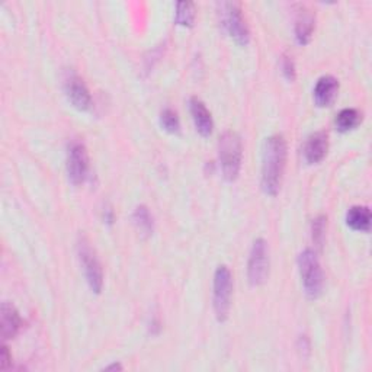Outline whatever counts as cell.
<instances>
[{
	"label": "cell",
	"mask_w": 372,
	"mask_h": 372,
	"mask_svg": "<svg viewBox=\"0 0 372 372\" xmlns=\"http://www.w3.org/2000/svg\"><path fill=\"white\" fill-rule=\"evenodd\" d=\"M223 25L228 36L239 46H248L250 41V32L243 16L240 4L238 2H225L221 5Z\"/></svg>",
	"instance_id": "8992f818"
},
{
	"label": "cell",
	"mask_w": 372,
	"mask_h": 372,
	"mask_svg": "<svg viewBox=\"0 0 372 372\" xmlns=\"http://www.w3.org/2000/svg\"><path fill=\"white\" fill-rule=\"evenodd\" d=\"M89 172V156L86 146L80 142H72L67 149V175L73 185L86 181Z\"/></svg>",
	"instance_id": "ba28073f"
},
{
	"label": "cell",
	"mask_w": 372,
	"mask_h": 372,
	"mask_svg": "<svg viewBox=\"0 0 372 372\" xmlns=\"http://www.w3.org/2000/svg\"><path fill=\"white\" fill-rule=\"evenodd\" d=\"M249 282L253 287H259L266 282L269 277V250L267 243L263 239L255 240L248 265Z\"/></svg>",
	"instance_id": "52a82bcc"
},
{
	"label": "cell",
	"mask_w": 372,
	"mask_h": 372,
	"mask_svg": "<svg viewBox=\"0 0 372 372\" xmlns=\"http://www.w3.org/2000/svg\"><path fill=\"white\" fill-rule=\"evenodd\" d=\"M195 21V5L192 2H179L176 5L175 22L182 26H191Z\"/></svg>",
	"instance_id": "ac0fdd59"
},
{
	"label": "cell",
	"mask_w": 372,
	"mask_h": 372,
	"mask_svg": "<svg viewBox=\"0 0 372 372\" xmlns=\"http://www.w3.org/2000/svg\"><path fill=\"white\" fill-rule=\"evenodd\" d=\"M64 92L69 102L79 111H89L92 108V96L83 79L75 72H67L64 78Z\"/></svg>",
	"instance_id": "9c48e42d"
},
{
	"label": "cell",
	"mask_w": 372,
	"mask_h": 372,
	"mask_svg": "<svg viewBox=\"0 0 372 372\" xmlns=\"http://www.w3.org/2000/svg\"><path fill=\"white\" fill-rule=\"evenodd\" d=\"M78 255L89 288L95 294H99L104 288L102 265H100L95 249L90 246V243L86 240V238H83V235H80L78 242Z\"/></svg>",
	"instance_id": "5b68a950"
},
{
	"label": "cell",
	"mask_w": 372,
	"mask_h": 372,
	"mask_svg": "<svg viewBox=\"0 0 372 372\" xmlns=\"http://www.w3.org/2000/svg\"><path fill=\"white\" fill-rule=\"evenodd\" d=\"M218 159L225 181L234 182L240 175L243 159V144L238 132L225 131L221 135L218 143Z\"/></svg>",
	"instance_id": "7a4b0ae2"
},
{
	"label": "cell",
	"mask_w": 372,
	"mask_h": 372,
	"mask_svg": "<svg viewBox=\"0 0 372 372\" xmlns=\"http://www.w3.org/2000/svg\"><path fill=\"white\" fill-rule=\"evenodd\" d=\"M189 111L195 124L196 131L202 135V137H210L214 129V121L211 117V112L198 97H191L189 100Z\"/></svg>",
	"instance_id": "30bf717a"
},
{
	"label": "cell",
	"mask_w": 372,
	"mask_h": 372,
	"mask_svg": "<svg viewBox=\"0 0 372 372\" xmlns=\"http://www.w3.org/2000/svg\"><path fill=\"white\" fill-rule=\"evenodd\" d=\"M132 221L137 227V230L140 231V234H143L144 238H149V235L153 234L154 231V221H153V216L150 214L149 208L144 206H140L134 210L132 214Z\"/></svg>",
	"instance_id": "e0dca14e"
},
{
	"label": "cell",
	"mask_w": 372,
	"mask_h": 372,
	"mask_svg": "<svg viewBox=\"0 0 372 372\" xmlns=\"http://www.w3.org/2000/svg\"><path fill=\"white\" fill-rule=\"evenodd\" d=\"M11 363H12V356L9 354V349L6 346H4L2 348V354H0V368H2L4 371H6Z\"/></svg>",
	"instance_id": "7402d4cb"
},
{
	"label": "cell",
	"mask_w": 372,
	"mask_h": 372,
	"mask_svg": "<svg viewBox=\"0 0 372 372\" xmlns=\"http://www.w3.org/2000/svg\"><path fill=\"white\" fill-rule=\"evenodd\" d=\"M314 22L316 18L313 12L306 6H301L295 19V38L298 44L306 46L310 43L314 32Z\"/></svg>",
	"instance_id": "5bb4252c"
},
{
	"label": "cell",
	"mask_w": 372,
	"mask_h": 372,
	"mask_svg": "<svg viewBox=\"0 0 372 372\" xmlns=\"http://www.w3.org/2000/svg\"><path fill=\"white\" fill-rule=\"evenodd\" d=\"M327 218L324 216H319L317 218L313 220V242L317 248H321L324 243V233H326V225H327Z\"/></svg>",
	"instance_id": "ffe728a7"
},
{
	"label": "cell",
	"mask_w": 372,
	"mask_h": 372,
	"mask_svg": "<svg viewBox=\"0 0 372 372\" xmlns=\"http://www.w3.org/2000/svg\"><path fill=\"white\" fill-rule=\"evenodd\" d=\"M281 67H282V73H284L285 79L289 80V82H294V80H295V63H294L292 57L288 55V54H285V55L282 57Z\"/></svg>",
	"instance_id": "44dd1931"
},
{
	"label": "cell",
	"mask_w": 372,
	"mask_h": 372,
	"mask_svg": "<svg viewBox=\"0 0 372 372\" xmlns=\"http://www.w3.org/2000/svg\"><path fill=\"white\" fill-rule=\"evenodd\" d=\"M160 125L164 131L171 132V134H178L181 131V121L178 114L171 110V108H166L161 111L160 114Z\"/></svg>",
	"instance_id": "d6986e66"
},
{
	"label": "cell",
	"mask_w": 372,
	"mask_h": 372,
	"mask_svg": "<svg viewBox=\"0 0 372 372\" xmlns=\"http://www.w3.org/2000/svg\"><path fill=\"white\" fill-rule=\"evenodd\" d=\"M287 163V142L281 134L270 135L265 142L262 157V188L263 191L275 196L282 184V176Z\"/></svg>",
	"instance_id": "6da1fadb"
},
{
	"label": "cell",
	"mask_w": 372,
	"mask_h": 372,
	"mask_svg": "<svg viewBox=\"0 0 372 372\" xmlns=\"http://www.w3.org/2000/svg\"><path fill=\"white\" fill-rule=\"evenodd\" d=\"M346 224L355 231L369 233L371 230V211L368 207H352L346 214Z\"/></svg>",
	"instance_id": "9a60e30c"
},
{
	"label": "cell",
	"mask_w": 372,
	"mask_h": 372,
	"mask_svg": "<svg viewBox=\"0 0 372 372\" xmlns=\"http://www.w3.org/2000/svg\"><path fill=\"white\" fill-rule=\"evenodd\" d=\"M339 92V82L333 76H323L317 80L314 90H313V97L314 102L319 108H327L330 107Z\"/></svg>",
	"instance_id": "8fae6325"
},
{
	"label": "cell",
	"mask_w": 372,
	"mask_h": 372,
	"mask_svg": "<svg viewBox=\"0 0 372 372\" xmlns=\"http://www.w3.org/2000/svg\"><path fill=\"white\" fill-rule=\"evenodd\" d=\"M231 292H233V277L230 269L225 265L217 267L214 275V292L213 306L216 317L220 323L225 321L231 307Z\"/></svg>",
	"instance_id": "277c9868"
},
{
	"label": "cell",
	"mask_w": 372,
	"mask_h": 372,
	"mask_svg": "<svg viewBox=\"0 0 372 372\" xmlns=\"http://www.w3.org/2000/svg\"><path fill=\"white\" fill-rule=\"evenodd\" d=\"M114 211H112V208H110V207H107L105 210H104V220H105V223L107 224H112L114 223Z\"/></svg>",
	"instance_id": "603a6c76"
},
{
	"label": "cell",
	"mask_w": 372,
	"mask_h": 372,
	"mask_svg": "<svg viewBox=\"0 0 372 372\" xmlns=\"http://www.w3.org/2000/svg\"><path fill=\"white\" fill-rule=\"evenodd\" d=\"M105 369H107V371H121V369H122V366H121V363H117V362H115V363H112V365L107 366Z\"/></svg>",
	"instance_id": "cb8c5ba5"
},
{
	"label": "cell",
	"mask_w": 372,
	"mask_h": 372,
	"mask_svg": "<svg viewBox=\"0 0 372 372\" xmlns=\"http://www.w3.org/2000/svg\"><path fill=\"white\" fill-rule=\"evenodd\" d=\"M329 149V137L326 131H317L312 134L304 146V157L307 163L316 164L321 161Z\"/></svg>",
	"instance_id": "4fadbf2b"
},
{
	"label": "cell",
	"mask_w": 372,
	"mask_h": 372,
	"mask_svg": "<svg viewBox=\"0 0 372 372\" xmlns=\"http://www.w3.org/2000/svg\"><path fill=\"white\" fill-rule=\"evenodd\" d=\"M298 267L304 292L312 299L319 298L323 292L324 275L316 252L312 249L301 252L298 256Z\"/></svg>",
	"instance_id": "3957f363"
},
{
	"label": "cell",
	"mask_w": 372,
	"mask_h": 372,
	"mask_svg": "<svg viewBox=\"0 0 372 372\" xmlns=\"http://www.w3.org/2000/svg\"><path fill=\"white\" fill-rule=\"evenodd\" d=\"M362 121V114L355 108H345L336 117V127L341 132H349L355 129Z\"/></svg>",
	"instance_id": "2e32d148"
},
{
	"label": "cell",
	"mask_w": 372,
	"mask_h": 372,
	"mask_svg": "<svg viewBox=\"0 0 372 372\" xmlns=\"http://www.w3.org/2000/svg\"><path fill=\"white\" fill-rule=\"evenodd\" d=\"M22 327V319L18 310L9 302H4L0 309V333L5 341L14 339Z\"/></svg>",
	"instance_id": "7c38bea8"
}]
</instances>
